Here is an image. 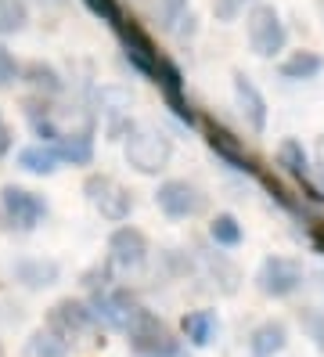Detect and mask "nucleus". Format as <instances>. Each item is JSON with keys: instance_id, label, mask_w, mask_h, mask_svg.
<instances>
[{"instance_id": "obj_16", "label": "nucleus", "mask_w": 324, "mask_h": 357, "mask_svg": "<svg viewBox=\"0 0 324 357\" xmlns=\"http://www.w3.org/2000/svg\"><path fill=\"white\" fill-rule=\"evenodd\" d=\"M11 278L22 285V289H51L61 282V264L51 260V257H18L11 264Z\"/></svg>"}, {"instance_id": "obj_30", "label": "nucleus", "mask_w": 324, "mask_h": 357, "mask_svg": "<svg viewBox=\"0 0 324 357\" xmlns=\"http://www.w3.org/2000/svg\"><path fill=\"white\" fill-rule=\"evenodd\" d=\"M18 73H22V61L11 54V47L0 40V91H11L18 83Z\"/></svg>"}, {"instance_id": "obj_14", "label": "nucleus", "mask_w": 324, "mask_h": 357, "mask_svg": "<svg viewBox=\"0 0 324 357\" xmlns=\"http://www.w3.org/2000/svg\"><path fill=\"white\" fill-rule=\"evenodd\" d=\"M94 325H98V321H94L91 307H86V300H72V296H65V300H58V303L47 310V328H51V332H58L65 343H72L76 335L91 332Z\"/></svg>"}, {"instance_id": "obj_5", "label": "nucleus", "mask_w": 324, "mask_h": 357, "mask_svg": "<svg viewBox=\"0 0 324 357\" xmlns=\"http://www.w3.org/2000/svg\"><path fill=\"white\" fill-rule=\"evenodd\" d=\"M245 33H249L252 54H259V58H274L277 51H285V44H288V29H285V22H281L277 8L274 4H263V0L249 8Z\"/></svg>"}, {"instance_id": "obj_24", "label": "nucleus", "mask_w": 324, "mask_h": 357, "mask_svg": "<svg viewBox=\"0 0 324 357\" xmlns=\"http://www.w3.org/2000/svg\"><path fill=\"white\" fill-rule=\"evenodd\" d=\"M209 238L220 245V249H238V245H242V238H245V231H242V224H238L234 213H216L209 220Z\"/></svg>"}, {"instance_id": "obj_12", "label": "nucleus", "mask_w": 324, "mask_h": 357, "mask_svg": "<svg viewBox=\"0 0 324 357\" xmlns=\"http://www.w3.org/2000/svg\"><path fill=\"white\" fill-rule=\"evenodd\" d=\"M151 83L162 91V101H166V109L177 116L184 127H199V112L191 109V101H187V94H184V73H180V66L173 58H159V69H155V76H151Z\"/></svg>"}, {"instance_id": "obj_28", "label": "nucleus", "mask_w": 324, "mask_h": 357, "mask_svg": "<svg viewBox=\"0 0 324 357\" xmlns=\"http://www.w3.org/2000/svg\"><path fill=\"white\" fill-rule=\"evenodd\" d=\"M184 15H187V0H151V18L162 29H177Z\"/></svg>"}, {"instance_id": "obj_34", "label": "nucleus", "mask_w": 324, "mask_h": 357, "mask_svg": "<svg viewBox=\"0 0 324 357\" xmlns=\"http://www.w3.org/2000/svg\"><path fill=\"white\" fill-rule=\"evenodd\" d=\"M11 149H15V130H11V123L4 119V112H0V159H4Z\"/></svg>"}, {"instance_id": "obj_3", "label": "nucleus", "mask_w": 324, "mask_h": 357, "mask_svg": "<svg viewBox=\"0 0 324 357\" xmlns=\"http://www.w3.org/2000/svg\"><path fill=\"white\" fill-rule=\"evenodd\" d=\"M123 155L130 162V170H137L144 177H159L169 159H173V137L159 127H134V134H130L123 141Z\"/></svg>"}, {"instance_id": "obj_36", "label": "nucleus", "mask_w": 324, "mask_h": 357, "mask_svg": "<svg viewBox=\"0 0 324 357\" xmlns=\"http://www.w3.org/2000/svg\"><path fill=\"white\" fill-rule=\"evenodd\" d=\"M317 177H321V184H317V195L324 199V166H321V170H317Z\"/></svg>"}, {"instance_id": "obj_6", "label": "nucleus", "mask_w": 324, "mask_h": 357, "mask_svg": "<svg viewBox=\"0 0 324 357\" xmlns=\"http://www.w3.org/2000/svg\"><path fill=\"white\" fill-rule=\"evenodd\" d=\"M155 206L169 220H191V217H202L209 209V195L202 192L199 184H191L184 177H169L159 184L155 192Z\"/></svg>"}, {"instance_id": "obj_37", "label": "nucleus", "mask_w": 324, "mask_h": 357, "mask_svg": "<svg viewBox=\"0 0 324 357\" xmlns=\"http://www.w3.org/2000/svg\"><path fill=\"white\" fill-rule=\"evenodd\" d=\"M234 4H238V8H245V4H249V0H234ZM252 4H259V0H252Z\"/></svg>"}, {"instance_id": "obj_26", "label": "nucleus", "mask_w": 324, "mask_h": 357, "mask_svg": "<svg viewBox=\"0 0 324 357\" xmlns=\"http://www.w3.org/2000/svg\"><path fill=\"white\" fill-rule=\"evenodd\" d=\"M206 267H209V278H213V285H220V292H238V282H242V271H238L224 253H216V257H209L206 260Z\"/></svg>"}, {"instance_id": "obj_2", "label": "nucleus", "mask_w": 324, "mask_h": 357, "mask_svg": "<svg viewBox=\"0 0 324 357\" xmlns=\"http://www.w3.org/2000/svg\"><path fill=\"white\" fill-rule=\"evenodd\" d=\"M126 332V343L137 357H180L184 354V340L173 335V328L151 314L144 307H137V314L130 318V325L123 328Z\"/></svg>"}, {"instance_id": "obj_17", "label": "nucleus", "mask_w": 324, "mask_h": 357, "mask_svg": "<svg viewBox=\"0 0 324 357\" xmlns=\"http://www.w3.org/2000/svg\"><path fill=\"white\" fill-rule=\"evenodd\" d=\"M18 83H26L29 94L36 98H61L65 94V76L51 66V61H43V58H29V61H22V73H18Z\"/></svg>"}, {"instance_id": "obj_21", "label": "nucleus", "mask_w": 324, "mask_h": 357, "mask_svg": "<svg viewBox=\"0 0 324 357\" xmlns=\"http://www.w3.org/2000/svg\"><path fill=\"white\" fill-rule=\"evenodd\" d=\"M321 69H324V58L317 54V51H292L285 61L277 66V73L285 76V79H314V76H321Z\"/></svg>"}, {"instance_id": "obj_33", "label": "nucleus", "mask_w": 324, "mask_h": 357, "mask_svg": "<svg viewBox=\"0 0 324 357\" xmlns=\"http://www.w3.org/2000/svg\"><path fill=\"white\" fill-rule=\"evenodd\" d=\"M162 260L169 264V271H173V275H191V257H184V249H166V253H162Z\"/></svg>"}, {"instance_id": "obj_9", "label": "nucleus", "mask_w": 324, "mask_h": 357, "mask_svg": "<svg viewBox=\"0 0 324 357\" xmlns=\"http://www.w3.org/2000/svg\"><path fill=\"white\" fill-rule=\"evenodd\" d=\"M302 278H307V271H302L299 260L292 257H267L256 271V289L263 292L270 300H285L292 292L302 289Z\"/></svg>"}, {"instance_id": "obj_25", "label": "nucleus", "mask_w": 324, "mask_h": 357, "mask_svg": "<svg viewBox=\"0 0 324 357\" xmlns=\"http://www.w3.org/2000/svg\"><path fill=\"white\" fill-rule=\"evenodd\" d=\"M29 26V4L26 0H0V40L15 36Z\"/></svg>"}, {"instance_id": "obj_1", "label": "nucleus", "mask_w": 324, "mask_h": 357, "mask_svg": "<svg viewBox=\"0 0 324 357\" xmlns=\"http://www.w3.org/2000/svg\"><path fill=\"white\" fill-rule=\"evenodd\" d=\"M51 202L33 188L22 184H4L0 188V231L11 235H33V231L47 220Z\"/></svg>"}, {"instance_id": "obj_22", "label": "nucleus", "mask_w": 324, "mask_h": 357, "mask_svg": "<svg viewBox=\"0 0 324 357\" xmlns=\"http://www.w3.org/2000/svg\"><path fill=\"white\" fill-rule=\"evenodd\" d=\"M277 166H281L285 174L307 181V177H310V155H307V149H302V141H295V137L281 141V144H277Z\"/></svg>"}, {"instance_id": "obj_27", "label": "nucleus", "mask_w": 324, "mask_h": 357, "mask_svg": "<svg viewBox=\"0 0 324 357\" xmlns=\"http://www.w3.org/2000/svg\"><path fill=\"white\" fill-rule=\"evenodd\" d=\"M98 105H101V116L105 119H116V116H130V105H134V94L126 87H101L98 91Z\"/></svg>"}, {"instance_id": "obj_10", "label": "nucleus", "mask_w": 324, "mask_h": 357, "mask_svg": "<svg viewBox=\"0 0 324 357\" xmlns=\"http://www.w3.org/2000/svg\"><path fill=\"white\" fill-rule=\"evenodd\" d=\"M54 152L61 166H94L98 155V119L83 116L76 127H61V137L54 141Z\"/></svg>"}, {"instance_id": "obj_13", "label": "nucleus", "mask_w": 324, "mask_h": 357, "mask_svg": "<svg viewBox=\"0 0 324 357\" xmlns=\"http://www.w3.org/2000/svg\"><path fill=\"white\" fill-rule=\"evenodd\" d=\"M199 127H202V134H206V144L231 166V170H242V174H256V170H259L256 159L245 152L242 137H234V134L224 127V123H216V119H199Z\"/></svg>"}, {"instance_id": "obj_20", "label": "nucleus", "mask_w": 324, "mask_h": 357, "mask_svg": "<svg viewBox=\"0 0 324 357\" xmlns=\"http://www.w3.org/2000/svg\"><path fill=\"white\" fill-rule=\"evenodd\" d=\"M216 328H220V321H216L213 310H187L180 318V335L191 343V347H209Z\"/></svg>"}, {"instance_id": "obj_7", "label": "nucleus", "mask_w": 324, "mask_h": 357, "mask_svg": "<svg viewBox=\"0 0 324 357\" xmlns=\"http://www.w3.org/2000/svg\"><path fill=\"white\" fill-rule=\"evenodd\" d=\"M112 33H116V40H119V47H123V58L130 61V69L134 73H141V76H155V69H159V47H155V40H151V33L141 26V22H134V18H123L119 26H112Z\"/></svg>"}, {"instance_id": "obj_35", "label": "nucleus", "mask_w": 324, "mask_h": 357, "mask_svg": "<svg viewBox=\"0 0 324 357\" xmlns=\"http://www.w3.org/2000/svg\"><path fill=\"white\" fill-rule=\"evenodd\" d=\"M307 235H310V245L324 257V220H310L307 224Z\"/></svg>"}, {"instance_id": "obj_38", "label": "nucleus", "mask_w": 324, "mask_h": 357, "mask_svg": "<svg viewBox=\"0 0 324 357\" xmlns=\"http://www.w3.org/2000/svg\"><path fill=\"white\" fill-rule=\"evenodd\" d=\"M0 357H4V347H0Z\"/></svg>"}, {"instance_id": "obj_4", "label": "nucleus", "mask_w": 324, "mask_h": 357, "mask_svg": "<svg viewBox=\"0 0 324 357\" xmlns=\"http://www.w3.org/2000/svg\"><path fill=\"white\" fill-rule=\"evenodd\" d=\"M83 195L108 224H123L134 213V192H130L126 184H119L112 174H101V170L86 174L83 177Z\"/></svg>"}, {"instance_id": "obj_31", "label": "nucleus", "mask_w": 324, "mask_h": 357, "mask_svg": "<svg viewBox=\"0 0 324 357\" xmlns=\"http://www.w3.org/2000/svg\"><path fill=\"white\" fill-rule=\"evenodd\" d=\"M79 282H83V289H91V292H101V289H108V285H112V267H108V260L101 264H91V267H86L83 271V275H79Z\"/></svg>"}, {"instance_id": "obj_11", "label": "nucleus", "mask_w": 324, "mask_h": 357, "mask_svg": "<svg viewBox=\"0 0 324 357\" xmlns=\"http://www.w3.org/2000/svg\"><path fill=\"white\" fill-rule=\"evenodd\" d=\"M86 307H91V314H94V321H98V325L123 332V328L130 325V318L137 314V307H141V303H137V296H134L130 289L108 285V289L94 292V296L86 300Z\"/></svg>"}, {"instance_id": "obj_19", "label": "nucleus", "mask_w": 324, "mask_h": 357, "mask_svg": "<svg viewBox=\"0 0 324 357\" xmlns=\"http://www.w3.org/2000/svg\"><path fill=\"white\" fill-rule=\"evenodd\" d=\"M288 347V328L285 321H259L252 332H249V354L252 357H277L281 350Z\"/></svg>"}, {"instance_id": "obj_15", "label": "nucleus", "mask_w": 324, "mask_h": 357, "mask_svg": "<svg viewBox=\"0 0 324 357\" xmlns=\"http://www.w3.org/2000/svg\"><path fill=\"white\" fill-rule=\"evenodd\" d=\"M231 79H234V105H238V112H242L245 127H249L252 134H263V130H267V119H270V109H267L263 91H259L242 69H234Z\"/></svg>"}, {"instance_id": "obj_29", "label": "nucleus", "mask_w": 324, "mask_h": 357, "mask_svg": "<svg viewBox=\"0 0 324 357\" xmlns=\"http://www.w3.org/2000/svg\"><path fill=\"white\" fill-rule=\"evenodd\" d=\"M83 8L91 11V15L98 18V22H105V26H119L123 18H126L119 0H83Z\"/></svg>"}, {"instance_id": "obj_32", "label": "nucleus", "mask_w": 324, "mask_h": 357, "mask_svg": "<svg viewBox=\"0 0 324 357\" xmlns=\"http://www.w3.org/2000/svg\"><path fill=\"white\" fill-rule=\"evenodd\" d=\"M299 325L307 328V335L317 343V350L324 354V314L314 310V307H302V310H299Z\"/></svg>"}, {"instance_id": "obj_23", "label": "nucleus", "mask_w": 324, "mask_h": 357, "mask_svg": "<svg viewBox=\"0 0 324 357\" xmlns=\"http://www.w3.org/2000/svg\"><path fill=\"white\" fill-rule=\"evenodd\" d=\"M26 357H69V343L51 328H36L26 340Z\"/></svg>"}, {"instance_id": "obj_8", "label": "nucleus", "mask_w": 324, "mask_h": 357, "mask_svg": "<svg viewBox=\"0 0 324 357\" xmlns=\"http://www.w3.org/2000/svg\"><path fill=\"white\" fill-rule=\"evenodd\" d=\"M151 257V242L141 227L134 224H119L112 227V235H108V267L112 271H141Z\"/></svg>"}, {"instance_id": "obj_18", "label": "nucleus", "mask_w": 324, "mask_h": 357, "mask_svg": "<svg viewBox=\"0 0 324 357\" xmlns=\"http://www.w3.org/2000/svg\"><path fill=\"white\" fill-rule=\"evenodd\" d=\"M15 162H18V170H26L33 177H51V174L61 170V159L54 152V144H40V141L26 144V149H18L15 152Z\"/></svg>"}]
</instances>
